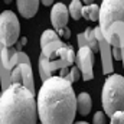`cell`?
<instances>
[{
  "label": "cell",
  "instance_id": "cell-1",
  "mask_svg": "<svg viewBox=\"0 0 124 124\" xmlns=\"http://www.w3.org/2000/svg\"><path fill=\"white\" fill-rule=\"evenodd\" d=\"M36 104L40 124H74L77 97L66 78L54 75L43 81Z\"/></svg>",
  "mask_w": 124,
  "mask_h": 124
},
{
  "label": "cell",
  "instance_id": "cell-2",
  "mask_svg": "<svg viewBox=\"0 0 124 124\" xmlns=\"http://www.w3.org/2000/svg\"><path fill=\"white\" fill-rule=\"evenodd\" d=\"M0 124H38L35 94L22 84H12L0 94Z\"/></svg>",
  "mask_w": 124,
  "mask_h": 124
},
{
  "label": "cell",
  "instance_id": "cell-3",
  "mask_svg": "<svg viewBox=\"0 0 124 124\" xmlns=\"http://www.w3.org/2000/svg\"><path fill=\"white\" fill-rule=\"evenodd\" d=\"M75 52L71 46L65 45L61 39L54 40L42 48L39 56V75L42 81L54 77L56 71H59V77L68 75V66L75 62Z\"/></svg>",
  "mask_w": 124,
  "mask_h": 124
},
{
  "label": "cell",
  "instance_id": "cell-4",
  "mask_svg": "<svg viewBox=\"0 0 124 124\" xmlns=\"http://www.w3.org/2000/svg\"><path fill=\"white\" fill-rule=\"evenodd\" d=\"M102 108L105 116L111 117L117 111L124 113V77L111 74L102 87Z\"/></svg>",
  "mask_w": 124,
  "mask_h": 124
},
{
  "label": "cell",
  "instance_id": "cell-5",
  "mask_svg": "<svg viewBox=\"0 0 124 124\" xmlns=\"http://www.w3.org/2000/svg\"><path fill=\"white\" fill-rule=\"evenodd\" d=\"M20 35V23L17 16L12 10H4L0 15V42L10 48L13 46Z\"/></svg>",
  "mask_w": 124,
  "mask_h": 124
},
{
  "label": "cell",
  "instance_id": "cell-6",
  "mask_svg": "<svg viewBox=\"0 0 124 124\" xmlns=\"http://www.w3.org/2000/svg\"><path fill=\"white\" fill-rule=\"evenodd\" d=\"M124 23V0H102L100 6V29L105 31L113 22Z\"/></svg>",
  "mask_w": 124,
  "mask_h": 124
},
{
  "label": "cell",
  "instance_id": "cell-7",
  "mask_svg": "<svg viewBox=\"0 0 124 124\" xmlns=\"http://www.w3.org/2000/svg\"><path fill=\"white\" fill-rule=\"evenodd\" d=\"M75 62L78 65V69L81 72V77L84 81H91L94 78L93 66H94V52L93 49L87 45L79 46L77 55H75Z\"/></svg>",
  "mask_w": 124,
  "mask_h": 124
},
{
  "label": "cell",
  "instance_id": "cell-8",
  "mask_svg": "<svg viewBox=\"0 0 124 124\" xmlns=\"http://www.w3.org/2000/svg\"><path fill=\"white\" fill-rule=\"evenodd\" d=\"M94 35L97 38V42H98V48H100V52H101V61H102V72L105 75L108 74H113L114 71V65H113V46L107 42V39L104 38L102 32L98 28H94Z\"/></svg>",
  "mask_w": 124,
  "mask_h": 124
},
{
  "label": "cell",
  "instance_id": "cell-9",
  "mask_svg": "<svg viewBox=\"0 0 124 124\" xmlns=\"http://www.w3.org/2000/svg\"><path fill=\"white\" fill-rule=\"evenodd\" d=\"M10 79H12V84H22L31 93L35 94V82H33V74H32L31 63H19V65H16L12 69Z\"/></svg>",
  "mask_w": 124,
  "mask_h": 124
},
{
  "label": "cell",
  "instance_id": "cell-10",
  "mask_svg": "<svg viewBox=\"0 0 124 124\" xmlns=\"http://www.w3.org/2000/svg\"><path fill=\"white\" fill-rule=\"evenodd\" d=\"M107 42L113 48H124V23L123 22H113L105 31H101Z\"/></svg>",
  "mask_w": 124,
  "mask_h": 124
},
{
  "label": "cell",
  "instance_id": "cell-11",
  "mask_svg": "<svg viewBox=\"0 0 124 124\" xmlns=\"http://www.w3.org/2000/svg\"><path fill=\"white\" fill-rule=\"evenodd\" d=\"M68 19H69L68 7H66L63 3H56V4H54L52 12H51V22H52V26H54L56 31L65 29L66 25H68Z\"/></svg>",
  "mask_w": 124,
  "mask_h": 124
},
{
  "label": "cell",
  "instance_id": "cell-12",
  "mask_svg": "<svg viewBox=\"0 0 124 124\" xmlns=\"http://www.w3.org/2000/svg\"><path fill=\"white\" fill-rule=\"evenodd\" d=\"M16 4H17L19 13L23 17L31 19V17H33L36 15V12H38L39 0H16Z\"/></svg>",
  "mask_w": 124,
  "mask_h": 124
},
{
  "label": "cell",
  "instance_id": "cell-13",
  "mask_svg": "<svg viewBox=\"0 0 124 124\" xmlns=\"http://www.w3.org/2000/svg\"><path fill=\"white\" fill-rule=\"evenodd\" d=\"M19 63H31V59L25 52L16 51L13 46H10L9 48V68L13 69Z\"/></svg>",
  "mask_w": 124,
  "mask_h": 124
},
{
  "label": "cell",
  "instance_id": "cell-14",
  "mask_svg": "<svg viewBox=\"0 0 124 124\" xmlns=\"http://www.w3.org/2000/svg\"><path fill=\"white\" fill-rule=\"evenodd\" d=\"M91 107H93V101H91L90 94L81 93L78 97H77V111H78L81 116L90 114Z\"/></svg>",
  "mask_w": 124,
  "mask_h": 124
},
{
  "label": "cell",
  "instance_id": "cell-15",
  "mask_svg": "<svg viewBox=\"0 0 124 124\" xmlns=\"http://www.w3.org/2000/svg\"><path fill=\"white\" fill-rule=\"evenodd\" d=\"M82 17L91 20V22H97L100 19V6L98 4H87L85 7H82Z\"/></svg>",
  "mask_w": 124,
  "mask_h": 124
},
{
  "label": "cell",
  "instance_id": "cell-16",
  "mask_svg": "<svg viewBox=\"0 0 124 124\" xmlns=\"http://www.w3.org/2000/svg\"><path fill=\"white\" fill-rule=\"evenodd\" d=\"M82 3L81 0H72L69 7H68V12H69V16L74 19V20H79L82 17Z\"/></svg>",
  "mask_w": 124,
  "mask_h": 124
},
{
  "label": "cell",
  "instance_id": "cell-17",
  "mask_svg": "<svg viewBox=\"0 0 124 124\" xmlns=\"http://www.w3.org/2000/svg\"><path fill=\"white\" fill-rule=\"evenodd\" d=\"M54 40H59V35H58L56 32L51 31V29L45 31L42 33V36H40V48L46 46L48 43H51V42H54Z\"/></svg>",
  "mask_w": 124,
  "mask_h": 124
},
{
  "label": "cell",
  "instance_id": "cell-18",
  "mask_svg": "<svg viewBox=\"0 0 124 124\" xmlns=\"http://www.w3.org/2000/svg\"><path fill=\"white\" fill-rule=\"evenodd\" d=\"M79 74H81V72H79L78 66H72V68L69 69V72H68V75H66L65 78L72 84V82H75V81H78V79H79V77H81Z\"/></svg>",
  "mask_w": 124,
  "mask_h": 124
},
{
  "label": "cell",
  "instance_id": "cell-19",
  "mask_svg": "<svg viewBox=\"0 0 124 124\" xmlns=\"http://www.w3.org/2000/svg\"><path fill=\"white\" fill-rule=\"evenodd\" d=\"M93 124H107L105 113L104 111H97L93 117Z\"/></svg>",
  "mask_w": 124,
  "mask_h": 124
},
{
  "label": "cell",
  "instance_id": "cell-20",
  "mask_svg": "<svg viewBox=\"0 0 124 124\" xmlns=\"http://www.w3.org/2000/svg\"><path fill=\"white\" fill-rule=\"evenodd\" d=\"M110 118H111V124H124V113L123 111H117Z\"/></svg>",
  "mask_w": 124,
  "mask_h": 124
},
{
  "label": "cell",
  "instance_id": "cell-21",
  "mask_svg": "<svg viewBox=\"0 0 124 124\" xmlns=\"http://www.w3.org/2000/svg\"><path fill=\"white\" fill-rule=\"evenodd\" d=\"M113 59H117V61L121 59V49L120 48H113Z\"/></svg>",
  "mask_w": 124,
  "mask_h": 124
},
{
  "label": "cell",
  "instance_id": "cell-22",
  "mask_svg": "<svg viewBox=\"0 0 124 124\" xmlns=\"http://www.w3.org/2000/svg\"><path fill=\"white\" fill-rule=\"evenodd\" d=\"M40 1H42L43 6H51V4L54 3V0H40Z\"/></svg>",
  "mask_w": 124,
  "mask_h": 124
},
{
  "label": "cell",
  "instance_id": "cell-23",
  "mask_svg": "<svg viewBox=\"0 0 124 124\" xmlns=\"http://www.w3.org/2000/svg\"><path fill=\"white\" fill-rule=\"evenodd\" d=\"M121 61H123V66H124V48H121Z\"/></svg>",
  "mask_w": 124,
  "mask_h": 124
},
{
  "label": "cell",
  "instance_id": "cell-24",
  "mask_svg": "<svg viewBox=\"0 0 124 124\" xmlns=\"http://www.w3.org/2000/svg\"><path fill=\"white\" fill-rule=\"evenodd\" d=\"M85 4H91V3H94V0H82Z\"/></svg>",
  "mask_w": 124,
  "mask_h": 124
},
{
  "label": "cell",
  "instance_id": "cell-25",
  "mask_svg": "<svg viewBox=\"0 0 124 124\" xmlns=\"http://www.w3.org/2000/svg\"><path fill=\"white\" fill-rule=\"evenodd\" d=\"M74 124H88V123H85V121H77V123H74Z\"/></svg>",
  "mask_w": 124,
  "mask_h": 124
}]
</instances>
